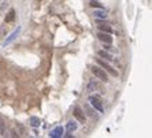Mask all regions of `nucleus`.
Segmentation results:
<instances>
[{
  "label": "nucleus",
  "mask_w": 152,
  "mask_h": 138,
  "mask_svg": "<svg viewBox=\"0 0 152 138\" xmlns=\"http://www.w3.org/2000/svg\"><path fill=\"white\" fill-rule=\"evenodd\" d=\"M0 135H4V123L0 120Z\"/></svg>",
  "instance_id": "18"
},
{
  "label": "nucleus",
  "mask_w": 152,
  "mask_h": 138,
  "mask_svg": "<svg viewBox=\"0 0 152 138\" xmlns=\"http://www.w3.org/2000/svg\"><path fill=\"white\" fill-rule=\"evenodd\" d=\"M89 103H90V105L99 112V114H103L104 108H103V103H101V100H100V97L99 96H89Z\"/></svg>",
  "instance_id": "2"
},
{
  "label": "nucleus",
  "mask_w": 152,
  "mask_h": 138,
  "mask_svg": "<svg viewBox=\"0 0 152 138\" xmlns=\"http://www.w3.org/2000/svg\"><path fill=\"white\" fill-rule=\"evenodd\" d=\"M73 115H74V118L80 122V123H85V120H87L85 114L82 112V109H81L80 107H74V109H73Z\"/></svg>",
  "instance_id": "4"
},
{
  "label": "nucleus",
  "mask_w": 152,
  "mask_h": 138,
  "mask_svg": "<svg viewBox=\"0 0 152 138\" xmlns=\"http://www.w3.org/2000/svg\"><path fill=\"white\" fill-rule=\"evenodd\" d=\"M85 111H87V114L89 115L90 118H93V119H97V115L95 114V109L89 108V105H85Z\"/></svg>",
  "instance_id": "13"
},
{
  "label": "nucleus",
  "mask_w": 152,
  "mask_h": 138,
  "mask_svg": "<svg viewBox=\"0 0 152 138\" xmlns=\"http://www.w3.org/2000/svg\"><path fill=\"white\" fill-rule=\"evenodd\" d=\"M92 73H93V75L97 77L99 79H101L103 82H107L108 81V77H107V74H106V70L103 67H100L99 64L92 67Z\"/></svg>",
  "instance_id": "1"
},
{
  "label": "nucleus",
  "mask_w": 152,
  "mask_h": 138,
  "mask_svg": "<svg viewBox=\"0 0 152 138\" xmlns=\"http://www.w3.org/2000/svg\"><path fill=\"white\" fill-rule=\"evenodd\" d=\"M10 135H11V137H15V138H17V137H19V133L17 134V131H15V130H11V134H10Z\"/></svg>",
  "instance_id": "19"
},
{
  "label": "nucleus",
  "mask_w": 152,
  "mask_h": 138,
  "mask_svg": "<svg viewBox=\"0 0 152 138\" xmlns=\"http://www.w3.org/2000/svg\"><path fill=\"white\" fill-rule=\"evenodd\" d=\"M93 15H95V18H97V19H106V18H107V12H106L103 8H97V10H95Z\"/></svg>",
  "instance_id": "9"
},
{
  "label": "nucleus",
  "mask_w": 152,
  "mask_h": 138,
  "mask_svg": "<svg viewBox=\"0 0 152 138\" xmlns=\"http://www.w3.org/2000/svg\"><path fill=\"white\" fill-rule=\"evenodd\" d=\"M14 19H15V11L11 10V11L8 12V15L6 17V22H12Z\"/></svg>",
  "instance_id": "14"
},
{
  "label": "nucleus",
  "mask_w": 152,
  "mask_h": 138,
  "mask_svg": "<svg viewBox=\"0 0 152 138\" xmlns=\"http://www.w3.org/2000/svg\"><path fill=\"white\" fill-rule=\"evenodd\" d=\"M96 63H97V64L100 66V67H103V68H104L106 71H108V73H110L112 77H118V71H116L115 68H112V67H111V66L107 63V60L97 58V59H96Z\"/></svg>",
  "instance_id": "3"
},
{
  "label": "nucleus",
  "mask_w": 152,
  "mask_h": 138,
  "mask_svg": "<svg viewBox=\"0 0 152 138\" xmlns=\"http://www.w3.org/2000/svg\"><path fill=\"white\" fill-rule=\"evenodd\" d=\"M96 88H97V85H96L95 82H89V83H88V90H89V92L95 90Z\"/></svg>",
  "instance_id": "17"
},
{
  "label": "nucleus",
  "mask_w": 152,
  "mask_h": 138,
  "mask_svg": "<svg viewBox=\"0 0 152 138\" xmlns=\"http://www.w3.org/2000/svg\"><path fill=\"white\" fill-rule=\"evenodd\" d=\"M29 122H30V126L32 127H39L40 124H41V120H40L37 116H32L29 119Z\"/></svg>",
  "instance_id": "11"
},
{
  "label": "nucleus",
  "mask_w": 152,
  "mask_h": 138,
  "mask_svg": "<svg viewBox=\"0 0 152 138\" xmlns=\"http://www.w3.org/2000/svg\"><path fill=\"white\" fill-rule=\"evenodd\" d=\"M97 27H99V30H100V32H106V33H112V27L110 26V25L108 23H106V22H101L100 19H97Z\"/></svg>",
  "instance_id": "8"
},
{
  "label": "nucleus",
  "mask_w": 152,
  "mask_h": 138,
  "mask_svg": "<svg viewBox=\"0 0 152 138\" xmlns=\"http://www.w3.org/2000/svg\"><path fill=\"white\" fill-rule=\"evenodd\" d=\"M19 33H21V26H18V27H17V29L14 30V32L11 33V34L8 36V37L6 38V40H4V42H3V47H7V45H8V44H11V42L14 41L15 38H17V37H18V36H19Z\"/></svg>",
  "instance_id": "5"
},
{
  "label": "nucleus",
  "mask_w": 152,
  "mask_h": 138,
  "mask_svg": "<svg viewBox=\"0 0 152 138\" xmlns=\"http://www.w3.org/2000/svg\"><path fill=\"white\" fill-rule=\"evenodd\" d=\"M17 127H18V130H19V134L21 135H27V133H26V129H25V126L22 123H18L17 124Z\"/></svg>",
  "instance_id": "16"
},
{
  "label": "nucleus",
  "mask_w": 152,
  "mask_h": 138,
  "mask_svg": "<svg viewBox=\"0 0 152 138\" xmlns=\"http://www.w3.org/2000/svg\"><path fill=\"white\" fill-rule=\"evenodd\" d=\"M97 38L100 40L101 42H107V44H112V37L110 36V33L100 32V30H99V33H97Z\"/></svg>",
  "instance_id": "6"
},
{
  "label": "nucleus",
  "mask_w": 152,
  "mask_h": 138,
  "mask_svg": "<svg viewBox=\"0 0 152 138\" xmlns=\"http://www.w3.org/2000/svg\"><path fill=\"white\" fill-rule=\"evenodd\" d=\"M97 53H99V56H100V58H103L104 60H107V62L112 60V56H111L108 52H106V49H104V51H99Z\"/></svg>",
  "instance_id": "12"
},
{
  "label": "nucleus",
  "mask_w": 152,
  "mask_h": 138,
  "mask_svg": "<svg viewBox=\"0 0 152 138\" xmlns=\"http://www.w3.org/2000/svg\"><path fill=\"white\" fill-rule=\"evenodd\" d=\"M77 127H78V124H77V122H75V120H69V122H67V124H66V129H67V131H70V133L75 131Z\"/></svg>",
  "instance_id": "10"
},
{
  "label": "nucleus",
  "mask_w": 152,
  "mask_h": 138,
  "mask_svg": "<svg viewBox=\"0 0 152 138\" xmlns=\"http://www.w3.org/2000/svg\"><path fill=\"white\" fill-rule=\"evenodd\" d=\"M63 133H65V129H63L62 126H58V127H55L54 130H51L49 137L51 138H60V137H63Z\"/></svg>",
  "instance_id": "7"
},
{
  "label": "nucleus",
  "mask_w": 152,
  "mask_h": 138,
  "mask_svg": "<svg viewBox=\"0 0 152 138\" xmlns=\"http://www.w3.org/2000/svg\"><path fill=\"white\" fill-rule=\"evenodd\" d=\"M89 6L93 7V8H103V6L99 3L97 0H90V1H89Z\"/></svg>",
  "instance_id": "15"
}]
</instances>
